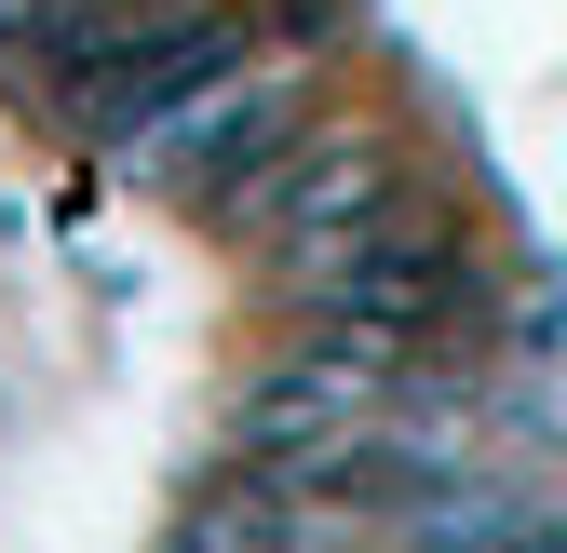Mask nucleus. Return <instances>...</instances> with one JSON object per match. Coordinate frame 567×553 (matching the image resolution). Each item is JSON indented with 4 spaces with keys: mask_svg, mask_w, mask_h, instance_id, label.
Listing matches in <instances>:
<instances>
[{
    "mask_svg": "<svg viewBox=\"0 0 567 553\" xmlns=\"http://www.w3.org/2000/svg\"><path fill=\"white\" fill-rule=\"evenodd\" d=\"M244 54V14H217V0H176V14H109L82 54L54 67V108L82 122V135H109V149H135L189 82H217V67Z\"/></svg>",
    "mask_w": 567,
    "mask_h": 553,
    "instance_id": "f257e3e1",
    "label": "nucleus"
},
{
    "mask_svg": "<svg viewBox=\"0 0 567 553\" xmlns=\"http://www.w3.org/2000/svg\"><path fill=\"white\" fill-rule=\"evenodd\" d=\"M284 149H298V67H244V54H230L217 82H189L150 135H135V176L230 217V202H244Z\"/></svg>",
    "mask_w": 567,
    "mask_h": 553,
    "instance_id": "f03ea898",
    "label": "nucleus"
},
{
    "mask_svg": "<svg viewBox=\"0 0 567 553\" xmlns=\"http://www.w3.org/2000/svg\"><path fill=\"white\" fill-rule=\"evenodd\" d=\"M392 202H405V163L379 149V135H298V149H284V163H270V176L230 202V217L257 230V257H270V270L324 284V270L365 243Z\"/></svg>",
    "mask_w": 567,
    "mask_h": 553,
    "instance_id": "7ed1b4c3",
    "label": "nucleus"
},
{
    "mask_svg": "<svg viewBox=\"0 0 567 553\" xmlns=\"http://www.w3.org/2000/svg\"><path fill=\"white\" fill-rule=\"evenodd\" d=\"M405 365H419V352H392V337H351V324H324L311 352H284V365L244 392V459L298 472V459L351 446V432H365L379 405L405 392Z\"/></svg>",
    "mask_w": 567,
    "mask_h": 553,
    "instance_id": "20e7f679",
    "label": "nucleus"
},
{
    "mask_svg": "<svg viewBox=\"0 0 567 553\" xmlns=\"http://www.w3.org/2000/svg\"><path fill=\"white\" fill-rule=\"evenodd\" d=\"M311 311L351 324V337H392V352H419V337L460 311V243H446V217H405V202H392V217H379V230L311 284Z\"/></svg>",
    "mask_w": 567,
    "mask_h": 553,
    "instance_id": "39448f33",
    "label": "nucleus"
}]
</instances>
